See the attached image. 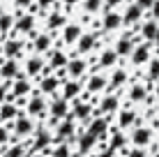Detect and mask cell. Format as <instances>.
Instances as JSON below:
<instances>
[{
  "label": "cell",
  "mask_w": 159,
  "mask_h": 157,
  "mask_svg": "<svg viewBox=\"0 0 159 157\" xmlns=\"http://www.w3.org/2000/svg\"><path fill=\"white\" fill-rule=\"evenodd\" d=\"M108 90V76L99 69H90V74L83 76V93L88 95H104Z\"/></svg>",
  "instance_id": "6da1fadb"
},
{
  "label": "cell",
  "mask_w": 159,
  "mask_h": 157,
  "mask_svg": "<svg viewBox=\"0 0 159 157\" xmlns=\"http://www.w3.org/2000/svg\"><path fill=\"white\" fill-rule=\"evenodd\" d=\"M120 106H122L120 90H118V93H111V90H106V93L99 95V99H97L95 113H102V116H116V113L120 111Z\"/></svg>",
  "instance_id": "7a4b0ae2"
},
{
  "label": "cell",
  "mask_w": 159,
  "mask_h": 157,
  "mask_svg": "<svg viewBox=\"0 0 159 157\" xmlns=\"http://www.w3.org/2000/svg\"><path fill=\"white\" fill-rule=\"evenodd\" d=\"M83 129H88V132H90L92 136H97L99 141H106L108 134H111V129H113L111 116H102V113H95V116L88 120V125H85Z\"/></svg>",
  "instance_id": "3957f363"
},
{
  "label": "cell",
  "mask_w": 159,
  "mask_h": 157,
  "mask_svg": "<svg viewBox=\"0 0 159 157\" xmlns=\"http://www.w3.org/2000/svg\"><path fill=\"white\" fill-rule=\"evenodd\" d=\"M69 113H72V118L79 122L81 127H85L88 120L95 116V102H92V99H85V97H79V99L72 102V109H69Z\"/></svg>",
  "instance_id": "277c9868"
},
{
  "label": "cell",
  "mask_w": 159,
  "mask_h": 157,
  "mask_svg": "<svg viewBox=\"0 0 159 157\" xmlns=\"http://www.w3.org/2000/svg\"><path fill=\"white\" fill-rule=\"evenodd\" d=\"M79 122L72 118V113H69L67 118H62V120L56 125V129H53V136H56V141H69L74 145L76 141V134H79Z\"/></svg>",
  "instance_id": "5b68a950"
},
{
  "label": "cell",
  "mask_w": 159,
  "mask_h": 157,
  "mask_svg": "<svg viewBox=\"0 0 159 157\" xmlns=\"http://www.w3.org/2000/svg\"><path fill=\"white\" fill-rule=\"evenodd\" d=\"M118 129H134V127H139V125H143V118L136 113L134 106H120V111L116 113V122H113Z\"/></svg>",
  "instance_id": "8992f818"
},
{
  "label": "cell",
  "mask_w": 159,
  "mask_h": 157,
  "mask_svg": "<svg viewBox=\"0 0 159 157\" xmlns=\"http://www.w3.org/2000/svg\"><path fill=\"white\" fill-rule=\"evenodd\" d=\"M69 109H72V104H69L67 99H62L60 93H58V95L51 97V102H48V106H46V113H48V118H51L53 125H58L62 118L69 116Z\"/></svg>",
  "instance_id": "52a82bcc"
},
{
  "label": "cell",
  "mask_w": 159,
  "mask_h": 157,
  "mask_svg": "<svg viewBox=\"0 0 159 157\" xmlns=\"http://www.w3.org/2000/svg\"><path fill=\"white\" fill-rule=\"evenodd\" d=\"M12 129H14V134L19 139H30L32 134L37 132V125H35V120H32V116H28L25 111H21L12 120Z\"/></svg>",
  "instance_id": "ba28073f"
},
{
  "label": "cell",
  "mask_w": 159,
  "mask_h": 157,
  "mask_svg": "<svg viewBox=\"0 0 159 157\" xmlns=\"http://www.w3.org/2000/svg\"><path fill=\"white\" fill-rule=\"evenodd\" d=\"M90 69H92V65H90L88 58L72 56V58H69V62H67V67H65V72H67V79H79V81H83L85 74H90Z\"/></svg>",
  "instance_id": "9c48e42d"
},
{
  "label": "cell",
  "mask_w": 159,
  "mask_h": 157,
  "mask_svg": "<svg viewBox=\"0 0 159 157\" xmlns=\"http://www.w3.org/2000/svg\"><path fill=\"white\" fill-rule=\"evenodd\" d=\"M99 48V35L97 32H83L81 39L76 42L74 46V56H81V58H90V53Z\"/></svg>",
  "instance_id": "30bf717a"
},
{
  "label": "cell",
  "mask_w": 159,
  "mask_h": 157,
  "mask_svg": "<svg viewBox=\"0 0 159 157\" xmlns=\"http://www.w3.org/2000/svg\"><path fill=\"white\" fill-rule=\"evenodd\" d=\"M139 37L134 35V30H125L122 35L116 39V44H113V48H116V53H118V58H129L131 56V51H134V46L139 44Z\"/></svg>",
  "instance_id": "8fae6325"
},
{
  "label": "cell",
  "mask_w": 159,
  "mask_h": 157,
  "mask_svg": "<svg viewBox=\"0 0 159 157\" xmlns=\"http://www.w3.org/2000/svg\"><path fill=\"white\" fill-rule=\"evenodd\" d=\"M76 153H81V155H92L97 148H99V139L97 136H92L88 129L81 127L79 129V134H76Z\"/></svg>",
  "instance_id": "7c38bea8"
},
{
  "label": "cell",
  "mask_w": 159,
  "mask_h": 157,
  "mask_svg": "<svg viewBox=\"0 0 159 157\" xmlns=\"http://www.w3.org/2000/svg\"><path fill=\"white\" fill-rule=\"evenodd\" d=\"M152 53H155V44H152V42H139V44L134 46V51H131L129 60H131L134 67H143V65L150 62Z\"/></svg>",
  "instance_id": "4fadbf2b"
},
{
  "label": "cell",
  "mask_w": 159,
  "mask_h": 157,
  "mask_svg": "<svg viewBox=\"0 0 159 157\" xmlns=\"http://www.w3.org/2000/svg\"><path fill=\"white\" fill-rule=\"evenodd\" d=\"M152 139H155L152 127L139 125V127L129 129V143L134 145V148H148V145H152Z\"/></svg>",
  "instance_id": "5bb4252c"
},
{
  "label": "cell",
  "mask_w": 159,
  "mask_h": 157,
  "mask_svg": "<svg viewBox=\"0 0 159 157\" xmlns=\"http://www.w3.org/2000/svg\"><path fill=\"white\" fill-rule=\"evenodd\" d=\"M46 106H48V102H46V95H42V93H32L28 95V99H25V113L32 118H44V113H46Z\"/></svg>",
  "instance_id": "9a60e30c"
},
{
  "label": "cell",
  "mask_w": 159,
  "mask_h": 157,
  "mask_svg": "<svg viewBox=\"0 0 159 157\" xmlns=\"http://www.w3.org/2000/svg\"><path fill=\"white\" fill-rule=\"evenodd\" d=\"M35 21H37V16L35 14H30V12H21L19 16H16V21H14V32L16 35H28L30 39L37 35V30H35Z\"/></svg>",
  "instance_id": "2e32d148"
},
{
  "label": "cell",
  "mask_w": 159,
  "mask_h": 157,
  "mask_svg": "<svg viewBox=\"0 0 159 157\" xmlns=\"http://www.w3.org/2000/svg\"><path fill=\"white\" fill-rule=\"evenodd\" d=\"M143 19H145V12H143V9H141L136 2H127V5H125V12H122V28L134 30Z\"/></svg>",
  "instance_id": "e0dca14e"
},
{
  "label": "cell",
  "mask_w": 159,
  "mask_h": 157,
  "mask_svg": "<svg viewBox=\"0 0 159 157\" xmlns=\"http://www.w3.org/2000/svg\"><path fill=\"white\" fill-rule=\"evenodd\" d=\"M157 32H159V21L150 19V16H145V19L134 28V35L139 37L141 42H155Z\"/></svg>",
  "instance_id": "ac0fdd59"
},
{
  "label": "cell",
  "mask_w": 159,
  "mask_h": 157,
  "mask_svg": "<svg viewBox=\"0 0 159 157\" xmlns=\"http://www.w3.org/2000/svg\"><path fill=\"white\" fill-rule=\"evenodd\" d=\"M83 23H74V21H67L65 23V28L60 30V42H62L65 46H76V42L81 39V35H83Z\"/></svg>",
  "instance_id": "d6986e66"
},
{
  "label": "cell",
  "mask_w": 159,
  "mask_h": 157,
  "mask_svg": "<svg viewBox=\"0 0 159 157\" xmlns=\"http://www.w3.org/2000/svg\"><path fill=\"white\" fill-rule=\"evenodd\" d=\"M129 72L127 67H122V65H116V67L111 69V74H108V90L111 93H118V90H122L125 85L129 83Z\"/></svg>",
  "instance_id": "ffe728a7"
},
{
  "label": "cell",
  "mask_w": 159,
  "mask_h": 157,
  "mask_svg": "<svg viewBox=\"0 0 159 157\" xmlns=\"http://www.w3.org/2000/svg\"><path fill=\"white\" fill-rule=\"evenodd\" d=\"M150 97V85L143 83V81H131L129 90H127V99L129 104H141V102H148Z\"/></svg>",
  "instance_id": "44dd1931"
},
{
  "label": "cell",
  "mask_w": 159,
  "mask_h": 157,
  "mask_svg": "<svg viewBox=\"0 0 159 157\" xmlns=\"http://www.w3.org/2000/svg\"><path fill=\"white\" fill-rule=\"evenodd\" d=\"M81 95H83V81H79V79H67L60 85V97L67 99L69 104H72L74 99H79Z\"/></svg>",
  "instance_id": "7402d4cb"
},
{
  "label": "cell",
  "mask_w": 159,
  "mask_h": 157,
  "mask_svg": "<svg viewBox=\"0 0 159 157\" xmlns=\"http://www.w3.org/2000/svg\"><path fill=\"white\" fill-rule=\"evenodd\" d=\"M53 42H56V35L46 30V32H37V35L32 37L30 46H32V51H35V53L44 56V53H48V51L53 48Z\"/></svg>",
  "instance_id": "603a6c76"
},
{
  "label": "cell",
  "mask_w": 159,
  "mask_h": 157,
  "mask_svg": "<svg viewBox=\"0 0 159 157\" xmlns=\"http://www.w3.org/2000/svg\"><path fill=\"white\" fill-rule=\"evenodd\" d=\"M118 53H116V48L113 46H106V48H102V53H99V58L95 60V65H92V69H99V72H104V69H113L118 65Z\"/></svg>",
  "instance_id": "cb8c5ba5"
},
{
  "label": "cell",
  "mask_w": 159,
  "mask_h": 157,
  "mask_svg": "<svg viewBox=\"0 0 159 157\" xmlns=\"http://www.w3.org/2000/svg\"><path fill=\"white\" fill-rule=\"evenodd\" d=\"M44 67H46V60H44V56L39 53H35V56L25 58V65H23V72L28 79H39L44 74Z\"/></svg>",
  "instance_id": "d4e9b609"
},
{
  "label": "cell",
  "mask_w": 159,
  "mask_h": 157,
  "mask_svg": "<svg viewBox=\"0 0 159 157\" xmlns=\"http://www.w3.org/2000/svg\"><path fill=\"white\" fill-rule=\"evenodd\" d=\"M69 58H72V56H69L67 51H62V48H51V51L46 53V65L53 69V72H58V69L67 67Z\"/></svg>",
  "instance_id": "484cf974"
},
{
  "label": "cell",
  "mask_w": 159,
  "mask_h": 157,
  "mask_svg": "<svg viewBox=\"0 0 159 157\" xmlns=\"http://www.w3.org/2000/svg\"><path fill=\"white\" fill-rule=\"evenodd\" d=\"M56 143V136H53L48 129H37L35 134H32V143H30V150H37V153H42L44 148H51V145Z\"/></svg>",
  "instance_id": "4316f807"
},
{
  "label": "cell",
  "mask_w": 159,
  "mask_h": 157,
  "mask_svg": "<svg viewBox=\"0 0 159 157\" xmlns=\"http://www.w3.org/2000/svg\"><path fill=\"white\" fill-rule=\"evenodd\" d=\"M102 28L106 32H116L122 28V14L118 12V9H106V12L102 14Z\"/></svg>",
  "instance_id": "83f0119b"
},
{
  "label": "cell",
  "mask_w": 159,
  "mask_h": 157,
  "mask_svg": "<svg viewBox=\"0 0 159 157\" xmlns=\"http://www.w3.org/2000/svg\"><path fill=\"white\" fill-rule=\"evenodd\" d=\"M106 143L111 145L113 150H125V148H129V134H125V129H118L116 125H113V129H111V134H108V139H106Z\"/></svg>",
  "instance_id": "f1b7e54d"
},
{
  "label": "cell",
  "mask_w": 159,
  "mask_h": 157,
  "mask_svg": "<svg viewBox=\"0 0 159 157\" xmlns=\"http://www.w3.org/2000/svg\"><path fill=\"white\" fill-rule=\"evenodd\" d=\"M60 85H62V81H60L56 74H46V76H39V93L42 95H58L60 93Z\"/></svg>",
  "instance_id": "f546056e"
},
{
  "label": "cell",
  "mask_w": 159,
  "mask_h": 157,
  "mask_svg": "<svg viewBox=\"0 0 159 157\" xmlns=\"http://www.w3.org/2000/svg\"><path fill=\"white\" fill-rule=\"evenodd\" d=\"M12 95H16V97H28V95H32V83H30V79L25 76V72H21L19 76L14 79Z\"/></svg>",
  "instance_id": "4dcf8cb0"
},
{
  "label": "cell",
  "mask_w": 159,
  "mask_h": 157,
  "mask_svg": "<svg viewBox=\"0 0 159 157\" xmlns=\"http://www.w3.org/2000/svg\"><path fill=\"white\" fill-rule=\"evenodd\" d=\"M67 23V14H62L60 9H53V12L46 14V30L48 32H60Z\"/></svg>",
  "instance_id": "1f68e13d"
},
{
  "label": "cell",
  "mask_w": 159,
  "mask_h": 157,
  "mask_svg": "<svg viewBox=\"0 0 159 157\" xmlns=\"http://www.w3.org/2000/svg\"><path fill=\"white\" fill-rule=\"evenodd\" d=\"M2 53H5V58H14L16 60V58L23 53V42H21L19 37H5Z\"/></svg>",
  "instance_id": "d6a6232c"
},
{
  "label": "cell",
  "mask_w": 159,
  "mask_h": 157,
  "mask_svg": "<svg viewBox=\"0 0 159 157\" xmlns=\"http://www.w3.org/2000/svg\"><path fill=\"white\" fill-rule=\"evenodd\" d=\"M21 74V65L19 60H14V58H7V60L0 62V79H16Z\"/></svg>",
  "instance_id": "836d02e7"
},
{
  "label": "cell",
  "mask_w": 159,
  "mask_h": 157,
  "mask_svg": "<svg viewBox=\"0 0 159 157\" xmlns=\"http://www.w3.org/2000/svg\"><path fill=\"white\" fill-rule=\"evenodd\" d=\"M19 104L16 102H2L0 104V122H12L16 116H19Z\"/></svg>",
  "instance_id": "e575fe53"
},
{
  "label": "cell",
  "mask_w": 159,
  "mask_h": 157,
  "mask_svg": "<svg viewBox=\"0 0 159 157\" xmlns=\"http://www.w3.org/2000/svg\"><path fill=\"white\" fill-rule=\"evenodd\" d=\"M81 12L90 14V16H99V12H104V0H83L81 2Z\"/></svg>",
  "instance_id": "d590c367"
},
{
  "label": "cell",
  "mask_w": 159,
  "mask_h": 157,
  "mask_svg": "<svg viewBox=\"0 0 159 157\" xmlns=\"http://www.w3.org/2000/svg\"><path fill=\"white\" fill-rule=\"evenodd\" d=\"M28 153H30L28 143H14V145H7L2 157H28Z\"/></svg>",
  "instance_id": "8d00e7d4"
},
{
  "label": "cell",
  "mask_w": 159,
  "mask_h": 157,
  "mask_svg": "<svg viewBox=\"0 0 159 157\" xmlns=\"http://www.w3.org/2000/svg\"><path fill=\"white\" fill-rule=\"evenodd\" d=\"M72 143L69 141H56L51 148V157H72Z\"/></svg>",
  "instance_id": "74e56055"
},
{
  "label": "cell",
  "mask_w": 159,
  "mask_h": 157,
  "mask_svg": "<svg viewBox=\"0 0 159 157\" xmlns=\"http://www.w3.org/2000/svg\"><path fill=\"white\" fill-rule=\"evenodd\" d=\"M14 21H16V16H14V14H9V12H0V35L7 37V32H12V30H14Z\"/></svg>",
  "instance_id": "f35d334b"
},
{
  "label": "cell",
  "mask_w": 159,
  "mask_h": 157,
  "mask_svg": "<svg viewBox=\"0 0 159 157\" xmlns=\"http://www.w3.org/2000/svg\"><path fill=\"white\" fill-rule=\"evenodd\" d=\"M148 79L155 83V81H159V56H152L150 62H148V69H145Z\"/></svg>",
  "instance_id": "ab89813d"
},
{
  "label": "cell",
  "mask_w": 159,
  "mask_h": 157,
  "mask_svg": "<svg viewBox=\"0 0 159 157\" xmlns=\"http://www.w3.org/2000/svg\"><path fill=\"white\" fill-rule=\"evenodd\" d=\"M90 157H118V150H113L106 141H99V148H97Z\"/></svg>",
  "instance_id": "60d3db41"
},
{
  "label": "cell",
  "mask_w": 159,
  "mask_h": 157,
  "mask_svg": "<svg viewBox=\"0 0 159 157\" xmlns=\"http://www.w3.org/2000/svg\"><path fill=\"white\" fill-rule=\"evenodd\" d=\"M125 157H150V155H148V150H145V148H134V145H131Z\"/></svg>",
  "instance_id": "b9f144b4"
},
{
  "label": "cell",
  "mask_w": 159,
  "mask_h": 157,
  "mask_svg": "<svg viewBox=\"0 0 159 157\" xmlns=\"http://www.w3.org/2000/svg\"><path fill=\"white\" fill-rule=\"evenodd\" d=\"M129 0H104V12L106 9H118L120 5H127Z\"/></svg>",
  "instance_id": "7bdbcfd3"
},
{
  "label": "cell",
  "mask_w": 159,
  "mask_h": 157,
  "mask_svg": "<svg viewBox=\"0 0 159 157\" xmlns=\"http://www.w3.org/2000/svg\"><path fill=\"white\" fill-rule=\"evenodd\" d=\"M9 143V129L5 127V122H0V145H7Z\"/></svg>",
  "instance_id": "ee69618b"
},
{
  "label": "cell",
  "mask_w": 159,
  "mask_h": 157,
  "mask_svg": "<svg viewBox=\"0 0 159 157\" xmlns=\"http://www.w3.org/2000/svg\"><path fill=\"white\" fill-rule=\"evenodd\" d=\"M56 2H58V0H35V5H37V7L42 9V12H46V9H51V7H53V5H56Z\"/></svg>",
  "instance_id": "f6af8a7d"
},
{
  "label": "cell",
  "mask_w": 159,
  "mask_h": 157,
  "mask_svg": "<svg viewBox=\"0 0 159 157\" xmlns=\"http://www.w3.org/2000/svg\"><path fill=\"white\" fill-rule=\"evenodd\" d=\"M14 5L21 9V12H28L30 5H35V0H14Z\"/></svg>",
  "instance_id": "bcb514c9"
},
{
  "label": "cell",
  "mask_w": 159,
  "mask_h": 157,
  "mask_svg": "<svg viewBox=\"0 0 159 157\" xmlns=\"http://www.w3.org/2000/svg\"><path fill=\"white\" fill-rule=\"evenodd\" d=\"M134 2L139 5V7L143 9L145 14H148V12H150V7H152V5H155V0H134Z\"/></svg>",
  "instance_id": "7dc6e473"
},
{
  "label": "cell",
  "mask_w": 159,
  "mask_h": 157,
  "mask_svg": "<svg viewBox=\"0 0 159 157\" xmlns=\"http://www.w3.org/2000/svg\"><path fill=\"white\" fill-rule=\"evenodd\" d=\"M148 16H150V19H155V21H159V0H155V5L150 7V12H148Z\"/></svg>",
  "instance_id": "c3c4849f"
},
{
  "label": "cell",
  "mask_w": 159,
  "mask_h": 157,
  "mask_svg": "<svg viewBox=\"0 0 159 157\" xmlns=\"http://www.w3.org/2000/svg\"><path fill=\"white\" fill-rule=\"evenodd\" d=\"M81 2H83V0H62V5L67 9H72V7H76V5H81Z\"/></svg>",
  "instance_id": "681fc988"
},
{
  "label": "cell",
  "mask_w": 159,
  "mask_h": 157,
  "mask_svg": "<svg viewBox=\"0 0 159 157\" xmlns=\"http://www.w3.org/2000/svg\"><path fill=\"white\" fill-rule=\"evenodd\" d=\"M7 99V85H0V104Z\"/></svg>",
  "instance_id": "f907efd6"
},
{
  "label": "cell",
  "mask_w": 159,
  "mask_h": 157,
  "mask_svg": "<svg viewBox=\"0 0 159 157\" xmlns=\"http://www.w3.org/2000/svg\"><path fill=\"white\" fill-rule=\"evenodd\" d=\"M152 93H155V97H159V81L152 83Z\"/></svg>",
  "instance_id": "816d5d0a"
},
{
  "label": "cell",
  "mask_w": 159,
  "mask_h": 157,
  "mask_svg": "<svg viewBox=\"0 0 159 157\" xmlns=\"http://www.w3.org/2000/svg\"><path fill=\"white\" fill-rule=\"evenodd\" d=\"M28 157H46V155H44V153H37V150H30Z\"/></svg>",
  "instance_id": "f5cc1de1"
},
{
  "label": "cell",
  "mask_w": 159,
  "mask_h": 157,
  "mask_svg": "<svg viewBox=\"0 0 159 157\" xmlns=\"http://www.w3.org/2000/svg\"><path fill=\"white\" fill-rule=\"evenodd\" d=\"M152 44H155V48L159 51V32H157V37H155V42H152Z\"/></svg>",
  "instance_id": "db71d44e"
},
{
  "label": "cell",
  "mask_w": 159,
  "mask_h": 157,
  "mask_svg": "<svg viewBox=\"0 0 159 157\" xmlns=\"http://www.w3.org/2000/svg\"><path fill=\"white\" fill-rule=\"evenodd\" d=\"M72 157H88V155H81V153H72Z\"/></svg>",
  "instance_id": "11a10c76"
},
{
  "label": "cell",
  "mask_w": 159,
  "mask_h": 157,
  "mask_svg": "<svg viewBox=\"0 0 159 157\" xmlns=\"http://www.w3.org/2000/svg\"><path fill=\"white\" fill-rule=\"evenodd\" d=\"M150 157H159V150H155V153H152Z\"/></svg>",
  "instance_id": "9f6ffc18"
}]
</instances>
